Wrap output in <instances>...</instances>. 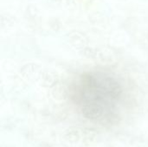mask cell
<instances>
[{"instance_id": "cell-1", "label": "cell", "mask_w": 148, "mask_h": 147, "mask_svg": "<svg viewBox=\"0 0 148 147\" xmlns=\"http://www.w3.org/2000/svg\"><path fill=\"white\" fill-rule=\"evenodd\" d=\"M79 106L93 115L109 116L121 106L124 87L120 78L104 71H94L79 78L75 88Z\"/></svg>"}]
</instances>
